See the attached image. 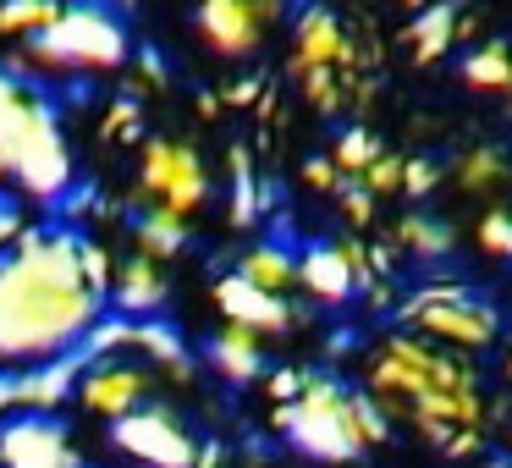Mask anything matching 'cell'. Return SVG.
Masks as SVG:
<instances>
[{"label":"cell","mask_w":512,"mask_h":468,"mask_svg":"<svg viewBox=\"0 0 512 468\" xmlns=\"http://www.w3.org/2000/svg\"><path fill=\"white\" fill-rule=\"evenodd\" d=\"M111 259L72 226H23L0 243V380L61 369L105 320Z\"/></svg>","instance_id":"cell-1"},{"label":"cell","mask_w":512,"mask_h":468,"mask_svg":"<svg viewBox=\"0 0 512 468\" xmlns=\"http://www.w3.org/2000/svg\"><path fill=\"white\" fill-rule=\"evenodd\" d=\"M364 391L386 408L391 424H408L441 457H474L485 441V391L468 353L441 347L419 331H386L364 353Z\"/></svg>","instance_id":"cell-2"},{"label":"cell","mask_w":512,"mask_h":468,"mask_svg":"<svg viewBox=\"0 0 512 468\" xmlns=\"http://www.w3.org/2000/svg\"><path fill=\"white\" fill-rule=\"evenodd\" d=\"M78 182L72 144L45 89L0 61V193L17 204H61Z\"/></svg>","instance_id":"cell-3"},{"label":"cell","mask_w":512,"mask_h":468,"mask_svg":"<svg viewBox=\"0 0 512 468\" xmlns=\"http://www.w3.org/2000/svg\"><path fill=\"white\" fill-rule=\"evenodd\" d=\"M270 424L314 463H358V452L391 435V419L364 386H347L331 369H303V386L292 402L270 408Z\"/></svg>","instance_id":"cell-4"},{"label":"cell","mask_w":512,"mask_h":468,"mask_svg":"<svg viewBox=\"0 0 512 468\" xmlns=\"http://www.w3.org/2000/svg\"><path fill=\"white\" fill-rule=\"evenodd\" d=\"M6 67L23 78H94L127 67V28L105 0H61V17L39 39L17 45Z\"/></svg>","instance_id":"cell-5"},{"label":"cell","mask_w":512,"mask_h":468,"mask_svg":"<svg viewBox=\"0 0 512 468\" xmlns=\"http://www.w3.org/2000/svg\"><path fill=\"white\" fill-rule=\"evenodd\" d=\"M402 325L441 347H457L468 358L496 347V336H501V314L485 298H474V287H463V281H424L402 303Z\"/></svg>","instance_id":"cell-6"},{"label":"cell","mask_w":512,"mask_h":468,"mask_svg":"<svg viewBox=\"0 0 512 468\" xmlns=\"http://www.w3.org/2000/svg\"><path fill=\"white\" fill-rule=\"evenodd\" d=\"M138 193L149 199V210L166 215H193L210 204V166L188 138H144V155H138Z\"/></svg>","instance_id":"cell-7"},{"label":"cell","mask_w":512,"mask_h":468,"mask_svg":"<svg viewBox=\"0 0 512 468\" xmlns=\"http://www.w3.org/2000/svg\"><path fill=\"white\" fill-rule=\"evenodd\" d=\"M160 386V375L144 364L138 353H122V347H100L89 364L72 375V402H78L89 419L111 424L122 413H133L138 402H149Z\"/></svg>","instance_id":"cell-8"},{"label":"cell","mask_w":512,"mask_h":468,"mask_svg":"<svg viewBox=\"0 0 512 468\" xmlns=\"http://www.w3.org/2000/svg\"><path fill=\"white\" fill-rule=\"evenodd\" d=\"M111 446L138 468H193V457H199V435L188 430V419L155 397L111 419Z\"/></svg>","instance_id":"cell-9"},{"label":"cell","mask_w":512,"mask_h":468,"mask_svg":"<svg viewBox=\"0 0 512 468\" xmlns=\"http://www.w3.org/2000/svg\"><path fill=\"white\" fill-rule=\"evenodd\" d=\"M287 12L281 0H199L193 6V28H199L204 50H215L221 61H243L259 50L265 28Z\"/></svg>","instance_id":"cell-10"},{"label":"cell","mask_w":512,"mask_h":468,"mask_svg":"<svg viewBox=\"0 0 512 468\" xmlns=\"http://www.w3.org/2000/svg\"><path fill=\"white\" fill-rule=\"evenodd\" d=\"M0 468H89L72 430L56 413H6L0 419Z\"/></svg>","instance_id":"cell-11"},{"label":"cell","mask_w":512,"mask_h":468,"mask_svg":"<svg viewBox=\"0 0 512 468\" xmlns=\"http://www.w3.org/2000/svg\"><path fill=\"white\" fill-rule=\"evenodd\" d=\"M215 309H221L232 325H248V331H259L265 342H270V336H287L292 325H298V309H292V298L254 287V281H243L237 270H226V276L215 281Z\"/></svg>","instance_id":"cell-12"},{"label":"cell","mask_w":512,"mask_h":468,"mask_svg":"<svg viewBox=\"0 0 512 468\" xmlns=\"http://www.w3.org/2000/svg\"><path fill=\"white\" fill-rule=\"evenodd\" d=\"M105 298H111L122 314L144 320V314H155L160 303H166V276H160V265H155V259L127 254V259H116V265H111V281H105Z\"/></svg>","instance_id":"cell-13"},{"label":"cell","mask_w":512,"mask_h":468,"mask_svg":"<svg viewBox=\"0 0 512 468\" xmlns=\"http://www.w3.org/2000/svg\"><path fill=\"white\" fill-rule=\"evenodd\" d=\"M298 287L309 292V303H325V309H336V303L353 298V292H358V276H353V265H347L342 243L309 248V254L298 259Z\"/></svg>","instance_id":"cell-14"},{"label":"cell","mask_w":512,"mask_h":468,"mask_svg":"<svg viewBox=\"0 0 512 468\" xmlns=\"http://www.w3.org/2000/svg\"><path fill=\"white\" fill-rule=\"evenodd\" d=\"M210 364L221 380L248 386V380H259V369H265V336L226 320V331H215V342H210Z\"/></svg>","instance_id":"cell-15"},{"label":"cell","mask_w":512,"mask_h":468,"mask_svg":"<svg viewBox=\"0 0 512 468\" xmlns=\"http://www.w3.org/2000/svg\"><path fill=\"white\" fill-rule=\"evenodd\" d=\"M402 45H408V56L419 61V67H435V61L457 45V6L430 0L424 12H413V23L402 28Z\"/></svg>","instance_id":"cell-16"},{"label":"cell","mask_w":512,"mask_h":468,"mask_svg":"<svg viewBox=\"0 0 512 468\" xmlns=\"http://www.w3.org/2000/svg\"><path fill=\"white\" fill-rule=\"evenodd\" d=\"M182 248H188V221H182V215L144 210V215L133 221V254L166 265V259H182Z\"/></svg>","instance_id":"cell-17"},{"label":"cell","mask_w":512,"mask_h":468,"mask_svg":"<svg viewBox=\"0 0 512 468\" xmlns=\"http://www.w3.org/2000/svg\"><path fill=\"white\" fill-rule=\"evenodd\" d=\"M237 276L254 281V287H265V292H281V298H287V292L298 287V259H292L281 243H259V248H248V254L237 259Z\"/></svg>","instance_id":"cell-18"},{"label":"cell","mask_w":512,"mask_h":468,"mask_svg":"<svg viewBox=\"0 0 512 468\" xmlns=\"http://www.w3.org/2000/svg\"><path fill=\"white\" fill-rule=\"evenodd\" d=\"M391 248H402V254H413V259H446L452 254V226H441L424 210H408L391 226Z\"/></svg>","instance_id":"cell-19"},{"label":"cell","mask_w":512,"mask_h":468,"mask_svg":"<svg viewBox=\"0 0 512 468\" xmlns=\"http://www.w3.org/2000/svg\"><path fill=\"white\" fill-rule=\"evenodd\" d=\"M61 17V0H0V45H28Z\"/></svg>","instance_id":"cell-20"},{"label":"cell","mask_w":512,"mask_h":468,"mask_svg":"<svg viewBox=\"0 0 512 468\" xmlns=\"http://www.w3.org/2000/svg\"><path fill=\"white\" fill-rule=\"evenodd\" d=\"M463 83H468V89H479V94H512V50L507 45L468 50Z\"/></svg>","instance_id":"cell-21"},{"label":"cell","mask_w":512,"mask_h":468,"mask_svg":"<svg viewBox=\"0 0 512 468\" xmlns=\"http://www.w3.org/2000/svg\"><path fill=\"white\" fill-rule=\"evenodd\" d=\"M259 215H265V193H259V182H254V160H248V149L237 144L232 149V215H226V221L254 226Z\"/></svg>","instance_id":"cell-22"},{"label":"cell","mask_w":512,"mask_h":468,"mask_svg":"<svg viewBox=\"0 0 512 468\" xmlns=\"http://www.w3.org/2000/svg\"><path fill=\"white\" fill-rule=\"evenodd\" d=\"M457 188L463 193H496L501 182H507V160H501V149H468L463 160H457Z\"/></svg>","instance_id":"cell-23"},{"label":"cell","mask_w":512,"mask_h":468,"mask_svg":"<svg viewBox=\"0 0 512 468\" xmlns=\"http://www.w3.org/2000/svg\"><path fill=\"white\" fill-rule=\"evenodd\" d=\"M12 402H17V413H61V402H72V380H56V369L28 375V380H17Z\"/></svg>","instance_id":"cell-24"},{"label":"cell","mask_w":512,"mask_h":468,"mask_svg":"<svg viewBox=\"0 0 512 468\" xmlns=\"http://www.w3.org/2000/svg\"><path fill=\"white\" fill-rule=\"evenodd\" d=\"M298 89H303V100H309L320 116H342L347 111V83H342L336 67H303Z\"/></svg>","instance_id":"cell-25"},{"label":"cell","mask_w":512,"mask_h":468,"mask_svg":"<svg viewBox=\"0 0 512 468\" xmlns=\"http://www.w3.org/2000/svg\"><path fill=\"white\" fill-rule=\"evenodd\" d=\"M380 149H386V144H380L369 127H342V133H336L331 160H336V171H342V177H364V166L380 155Z\"/></svg>","instance_id":"cell-26"},{"label":"cell","mask_w":512,"mask_h":468,"mask_svg":"<svg viewBox=\"0 0 512 468\" xmlns=\"http://www.w3.org/2000/svg\"><path fill=\"white\" fill-rule=\"evenodd\" d=\"M100 133H105V144H122V149H133L138 138H144V116H138V100H116L111 111H105Z\"/></svg>","instance_id":"cell-27"},{"label":"cell","mask_w":512,"mask_h":468,"mask_svg":"<svg viewBox=\"0 0 512 468\" xmlns=\"http://www.w3.org/2000/svg\"><path fill=\"white\" fill-rule=\"evenodd\" d=\"M474 243L490 259H512V210H485V221L474 226Z\"/></svg>","instance_id":"cell-28"},{"label":"cell","mask_w":512,"mask_h":468,"mask_svg":"<svg viewBox=\"0 0 512 468\" xmlns=\"http://www.w3.org/2000/svg\"><path fill=\"white\" fill-rule=\"evenodd\" d=\"M358 182H364V188L375 193V199H391V193H402V155L380 149V155L364 166V177H358Z\"/></svg>","instance_id":"cell-29"},{"label":"cell","mask_w":512,"mask_h":468,"mask_svg":"<svg viewBox=\"0 0 512 468\" xmlns=\"http://www.w3.org/2000/svg\"><path fill=\"white\" fill-rule=\"evenodd\" d=\"M331 199L342 204V215H347L353 226H369V221H375V204H380V199H375V193H369L358 177H342V188H336Z\"/></svg>","instance_id":"cell-30"},{"label":"cell","mask_w":512,"mask_h":468,"mask_svg":"<svg viewBox=\"0 0 512 468\" xmlns=\"http://www.w3.org/2000/svg\"><path fill=\"white\" fill-rule=\"evenodd\" d=\"M435 182H441V166H435V160L402 155V199H424Z\"/></svg>","instance_id":"cell-31"},{"label":"cell","mask_w":512,"mask_h":468,"mask_svg":"<svg viewBox=\"0 0 512 468\" xmlns=\"http://www.w3.org/2000/svg\"><path fill=\"white\" fill-rule=\"evenodd\" d=\"M303 188H314V193H336V188H342V171H336V160H331V155L303 160Z\"/></svg>","instance_id":"cell-32"},{"label":"cell","mask_w":512,"mask_h":468,"mask_svg":"<svg viewBox=\"0 0 512 468\" xmlns=\"http://www.w3.org/2000/svg\"><path fill=\"white\" fill-rule=\"evenodd\" d=\"M298 386H303V369H276V375H265V397L276 402V408L298 397Z\"/></svg>","instance_id":"cell-33"},{"label":"cell","mask_w":512,"mask_h":468,"mask_svg":"<svg viewBox=\"0 0 512 468\" xmlns=\"http://www.w3.org/2000/svg\"><path fill=\"white\" fill-rule=\"evenodd\" d=\"M259 94H265V83H259V78H243V83H232V89L221 94V105H254Z\"/></svg>","instance_id":"cell-34"},{"label":"cell","mask_w":512,"mask_h":468,"mask_svg":"<svg viewBox=\"0 0 512 468\" xmlns=\"http://www.w3.org/2000/svg\"><path fill=\"white\" fill-rule=\"evenodd\" d=\"M138 83H144V89H155V83H160V56H155V50H138Z\"/></svg>","instance_id":"cell-35"},{"label":"cell","mask_w":512,"mask_h":468,"mask_svg":"<svg viewBox=\"0 0 512 468\" xmlns=\"http://www.w3.org/2000/svg\"><path fill=\"white\" fill-rule=\"evenodd\" d=\"M193 468H226V452H221V446H199V457H193Z\"/></svg>","instance_id":"cell-36"},{"label":"cell","mask_w":512,"mask_h":468,"mask_svg":"<svg viewBox=\"0 0 512 468\" xmlns=\"http://www.w3.org/2000/svg\"><path fill=\"white\" fill-rule=\"evenodd\" d=\"M402 6H408V12H424V6H430V0H402Z\"/></svg>","instance_id":"cell-37"},{"label":"cell","mask_w":512,"mask_h":468,"mask_svg":"<svg viewBox=\"0 0 512 468\" xmlns=\"http://www.w3.org/2000/svg\"><path fill=\"white\" fill-rule=\"evenodd\" d=\"M507 380H512V353H507Z\"/></svg>","instance_id":"cell-38"},{"label":"cell","mask_w":512,"mask_h":468,"mask_svg":"<svg viewBox=\"0 0 512 468\" xmlns=\"http://www.w3.org/2000/svg\"><path fill=\"white\" fill-rule=\"evenodd\" d=\"M485 468H507V463H485Z\"/></svg>","instance_id":"cell-39"},{"label":"cell","mask_w":512,"mask_h":468,"mask_svg":"<svg viewBox=\"0 0 512 468\" xmlns=\"http://www.w3.org/2000/svg\"><path fill=\"white\" fill-rule=\"evenodd\" d=\"M507 441H512V419H507Z\"/></svg>","instance_id":"cell-40"},{"label":"cell","mask_w":512,"mask_h":468,"mask_svg":"<svg viewBox=\"0 0 512 468\" xmlns=\"http://www.w3.org/2000/svg\"><path fill=\"white\" fill-rule=\"evenodd\" d=\"M342 468H358V463H342Z\"/></svg>","instance_id":"cell-41"}]
</instances>
